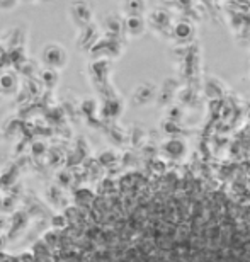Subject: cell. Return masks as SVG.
<instances>
[{"mask_svg": "<svg viewBox=\"0 0 250 262\" xmlns=\"http://www.w3.org/2000/svg\"><path fill=\"white\" fill-rule=\"evenodd\" d=\"M19 0H0V10H14Z\"/></svg>", "mask_w": 250, "mask_h": 262, "instance_id": "7", "label": "cell"}, {"mask_svg": "<svg viewBox=\"0 0 250 262\" xmlns=\"http://www.w3.org/2000/svg\"><path fill=\"white\" fill-rule=\"evenodd\" d=\"M0 138H2V131H0Z\"/></svg>", "mask_w": 250, "mask_h": 262, "instance_id": "9", "label": "cell"}, {"mask_svg": "<svg viewBox=\"0 0 250 262\" xmlns=\"http://www.w3.org/2000/svg\"><path fill=\"white\" fill-rule=\"evenodd\" d=\"M41 63L44 68H53V70H61L68 65V51L63 44L57 41H50L41 48Z\"/></svg>", "mask_w": 250, "mask_h": 262, "instance_id": "1", "label": "cell"}, {"mask_svg": "<svg viewBox=\"0 0 250 262\" xmlns=\"http://www.w3.org/2000/svg\"><path fill=\"white\" fill-rule=\"evenodd\" d=\"M94 9L89 0H72L68 3V20L75 29H83V27L92 24Z\"/></svg>", "mask_w": 250, "mask_h": 262, "instance_id": "2", "label": "cell"}, {"mask_svg": "<svg viewBox=\"0 0 250 262\" xmlns=\"http://www.w3.org/2000/svg\"><path fill=\"white\" fill-rule=\"evenodd\" d=\"M141 9H143V2L141 0H124V10L130 16H140Z\"/></svg>", "mask_w": 250, "mask_h": 262, "instance_id": "6", "label": "cell"}, {"mask_svg": "<svg viewBox=\"0 0 250 262\" xmlns=\"http://www.w3.org/2000/svg\"><path fill=\"white\" fill-rule=\"evenodd\" d=\"M16 87H17L16 74H14V72H3V74L0 75V89L9 92V91H14Z\"/></svg>", "mask_w": 250, "mask_h": 262, "instance_id": "3", "label": "cell"}, {"mask_svg": "<svg viewBox=\"0 0 250 262\" xmlns=\"http://www.w3.org/2000/svg\"><path fill=\"white\" fill-rule=\"evenodd\" d=\"M3 245H5V240H3V237L0 235V250L3 249Z\"/></svg>", "mask_w": 250, "mask_h": 262, "instance_id": "8", "label": "cell"}, {"mask_svg": "<svg viewBox=\"0 0 250 262\" xmlns=\"http://www.w3.org/2000/svg\"><path fill=\"white\" fill-rule=\"evenodd\" d=\"M41 80L44 82V85L46 87H51L53 89L55 85L58 84V70H53V68H44L43 72H41Z\"/></svg>", "mask_w": 250, "mask_h": 262, "instance_id": "4", "label": "cell"}, {"mask_svg": "<svg viewBox=\"0 0 250 262\" xmlns=\"http://www.w3.org/2000/svg\"><path fill=\"white\" fill-rule=\"evenodd\" d=\"M126 31L130 34H140L143 31V22H141L140 16H130L126 20Z\"/></svg>", "mask_w": 250, "mask_h": 262, "instance_id": "5", "label": "cell"}]
</instances>
